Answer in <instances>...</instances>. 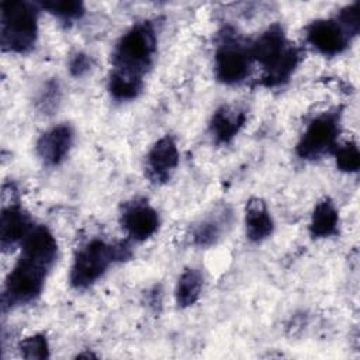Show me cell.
Returning <instances> with one entry per match:
<instances>
[{
    "label": "cell",
    "instance_id": "cell-1",
    "mask_svg": "<svg viewBox=\"0 0 360 360\" xmlns=\"http://www.w3.org/2000/svg\"><path fill=\"white\" fill-rule=\"evenodd\" d=\"M250 58L263 68L262 84L276 87L284 84L301 60L300 49L291 44L284 30L278 24H273L263 31L249 46Z\"/></svg>",
    "mask_w": 360,
    "mask_h": 360
},
{
    "label": "cell",
    "instance_id": "cell-2",
    "mask_svg": "<svg viewBox=\"0 0 360 360\" xmlns=\"http://www.w3.org/2000/svg\"><path fill=\"white\" fill-rule=\"evenodd\" d=\"M55 262L56 259L53 257L22 248L17 263L4 283L1 294L3 308L27 305L38 300L42 294L46 276Z\"/></svg>",
    "mask_w": 360,
    "mask_h": 360
},
{
    "label": "cell",
    "instance_id": "cell-3",
    "mask_svg": "<svg viewBox=\"0 0 360 360\" xmlns=\"http://www.w3.org/2000/svg\"><path fill=\"white\" fill-rule=\"evenodd\" d=\"M156 31L150 21L134 24L117 42L111 72L143 80L156 55Z\"/></svg>",
    "mask_w": 360,
    "mask_h": 360
},
{
    "label": "cell",
    "instance_id": "cell-4",
    "mask_svg": "<svg viewBox=\"0 0 360 360\" xmlns=\"http://www.w3.org/2000/svg\"><path fill=\"white\" fill-rule=\"evenodd\" d=\"M38 38V7L24 0H6L0 4L1 49L13 53L30 52Z\"/></svg>",
    "mask_w": 360,
    "mask_h": 360
},
{
    "label": "cell",
    "instance_id": "cell-5",
    "mask_svg": "<svg viewBox=\"0 0 360 360\" xmlns=\"http://www.w3.org/2000/svg\"><path fill=\"white\" fill-rule=\"evenodd\" d=\"M131 256L129 246L124 242L107 243L101 239H93L83 245L72 263L69 281L76 290H86L93 285L115 263Z\"/></svg>",
    "mask_w": 360,
    "mask_h": 360
},
{
    "label": "cell",
    "instance_id": "cell-6",
    "mask_svg": "<svg viewBox=\"0 0 360 360\" xmlns=\"http://www.w3.org/2000/svg\"><path fill=\"white\" fill-rule=\"evenodd\" d=\"M340 132V111L330 110L321 112L309 121L301 135L295 152L301 159L315 160L333 153Z\"/></svg>",
    "mask_w": 360,
    "mask_h": 360
},
{
    "label": "cell",
    "instance_id": "cell-7",
    "mask_svg": "<svg viewBox=\"0 0 360 360\" xmlns=\"http://www.w3.org/2000/svg\"><path fill=\"white\" fill-rule=\"evenodd\" d=\"M250 52L238 38L228 32L215 52L214 70L215 77L224 84H238L243 82L250 72Z\"/></svg>",
    "mask_w": 360,
    "mask_h": 360
},
{
    "label": "cell",
    "instance_id": "cell-8",
    "mask_svg": "<svg viewBox=\"0 0 360 360\" xmlns=\"http://www.w3.org/2000/svg\"><path fill=\"white\" fill-rule=\"evenodd\" d=\"M308 44L325 56L342 53L353 38L335 18H319L312 21L307 30Z\"/></svg>",
    "mask_w": 360,
    "mask_h": 360
},
{
    "label": "cell",
    "instance_id": "cell-9",
    "mask_svg": "<svg viewBox=\"0 0 360 360\" xmlns=\"http://www.w3.org/2000/svg\"><path fill=\"white\" fill-rule=\"evenodd\" d=\"M121 225L134 240L143 242L156 233L160 225L158 211L145 200H134L121 211Z\"/></svg>",
    "mask_w": 360,
    "mask_h": 360
},
{
    "label": "cell",
    "instance_id": "cell-10",
    "mask_svg": "<svg viewBox=\"0 0 360 360\" xmlns=\"http://www.w3.org/2000/svg\"><path fill=\"white\" fill-rule=\"evenodd\" d=\"M179 149L170 135L158 139L146 155V176L155 184L170 180L179 165Z\"/></svg>",
    "mask_w": 360,
    "mask_h": 360
},
{
    "label": "cell",
    "instance_id": "cell-11",
    "mask_svg": "<svg viewBox=\"0 0 360 360\" xmlns=\"http://www.w3.org/2000/svg\"><path fill=\"white\" fill-rule=\"evenodd\" d=\"M34 229L31 215L17 202H11L3 208L0 215V245L3 250H10Z\"/></svg>",
    "mask_w": 360,
    "mask_h": 360
},
{
    "label": "cell",
    "instance_id": "cell-12",
    "mask_svg": "<svg viewBox=\"0 0 360 360\" xmlns=\"http://www.w3.org/2000/svg\"><path fill=\"white\" fill-rule=\"evenodd\" d=\"M73 143V129L69 124H59L44 132L37 142V153L49 167L60 165Z\"/></svg>",
    "mask_w": 360,
    "mask_h": 360
},
{
    "label": "cell",
    "instance_id": "cell-13",
    "mask_svg": "<svg viewBox=\"0 0 360 360\" xmlns=\"http://www.w3.org/2000/svg\"><path fill=\"white\" fill-rule=\"evenodd\" d=\"M246 111L236 104H224L215 110L210 121V134L215 143H229L243 128Z\"/></svg>",
    "mask_w": 360,
    "mask_h": 360
},
{
    "label": "cell",
    "instance_id": "cell-14",
    "mask_svg": "<svg viewBox=\"0 0 360 360\" xmlns=\"http://www.w3.org/2000/svg\"><path fill=\"white\" fill-rule=\"evenodd\" d=\"M232 224V211L229 207L222 205L215 208L211 214L195 224L191 238L193 243L200 248L215 245Z\"/></svg>",
    "mask_w": 360,
    "mask_h": 360
},
{
    "label": "cell",
    "instance_id": "cell-15",
    "mask_svg": "<svg viewBox=\"0 0 360 360\" xmlns=\"http://www.w3.org/2000/svg\"><path fill=\"white\" fill-rule=\"evenodd\" d=\"M246 236L250 242H262L271 236L274 222L266 202L262 198L253 197L246 202L245 210Z\"/></svg>",
    "mask_w": 360,
    "mask_h": 360
},
{
    "label": "cell",
    "instance_id": "cell-16",
    "mask_svg": "<svg viewBox=\"0 0 360 360\" xmlns=\"http://www.w3.org/2000/svg\"><path fill=\"white\" fill-rule=\"evenodd\" d=\"M339 211L330 198L321 200L311 215L309 233L315 239L330 238L338 233Z\"/></svg>",
    "mask_w": 360,
    "mask_h": 360
},
{
    "label": "cell",
    "instance_id": "cell-17",
    "mask_svg": "<svg viewBox=\"0 0 360 360\" xmlns=\"http://www.w3.org/2000/svg\"><path fill=\"white\" fill-rule=\"evenodd\" d=\"M202 284H204V276L200 269H195V267L186 269L180 274L176 284L174 297H176L177 305L180 308H187L194 305L201 295Z\"/></svg>",
    "mask_w": 360,
    "mask_h": 360
},
{
    "label": "cell",
    "instance_id": "cell-18",
    "mask_svg": "<svg viewBox=\"0 0 360 360\" xmlns=\"http://www.w3.org/2000/svg\"><path fill=\"white\" fill-rule=\"evenodd\" d=\"M143 89V80L120 75L115 72L110 73L108 91L112 98L118 101H128L136 98Z\"/></svg>",
    "mask_w": 360,
    "mask_h": 360
},
{
    "label": "cell",
    "instance_id": "cell-19",
    "mask_svg": "<svg viewBox=\"0 0 360 360\" xmlns=\"http://www.w3.org/2000/svg\"><path fill=\"white\" fill-rule=\"evenodd\" d=\"M39 6L63 21H75L83 17L86 8L83 1L79 0H45L41 1Z\"/></svg>",
    "mask_w": 360,
    "mask_h": 360
},
{
    "label": "cell",
    "instance_id": "cell-20",
    "mask_svg": "<svg viewBox=\"0 0 360 360\" xmlns=\"http://www.w3.org/2000/svg\"><path fill=\"white\" fill-rule=\"evenodd\" d=\"M336 166L339 170L346 173H356L360 167V152L356 142H346L338 145L333 150Z\"/></svg>",
    "mask_w": 360,
    "mask_h": 360
},
{
    "label": "cell",
    "instance_id": "cell-21",
    "mask_svg": "<svg viewBox=\"0 0 360 360\" xmlns=\"http://www.w3.org/2000/svg\"><path fill=\"white\" fill-rule=\"evenodd\" d=\"M20 353L24 359L44 360L49 357V343L45 335L35 333L22 339L18 345Z\"/></svg>",
    "mask_w": 360,
    "mask_h": 360
},
{
    "label": "cell",
    "instance_id": "cell-22",
    "mask_svg": "<svg viewBox=\"0 0 360 360\" xmlns=\"http://www.w3.org/2000/svg\"><path fill=\"white\" fill-rule=\"evenodd\" d=\"M336 20L343 25V28L352 35L356 37L360 31V18H359V3H352L343 7Z\"/></svg>",
    "mask_w": 360,
    "mask_h": 360
},
{
    "label": "cell",
    "instance_id": "cell-23",
    "mask_svg": "<svg viewBox=\"0 0 360 360\" xmlns=\"http://www.w3.org/2000/svg\"><path fill=\"white\" fill-rule=\"evenodd\" d=\"M91 69V58L84 52H76L69 60V72L75 77H82Z\"/></svg>",
    "mask_w": 360,
    "mask_h": 360
},
{
    "label": "cell",
    "instance_id": "cell-24",
    "mask_svg": "<svg viewBox=\"0 0 360 360\" xmlns=\"http://www.w3.org/2000/svg\"><path fill=\"white\" fill-rule=\"evenodd\" d=\"M58 100H59V87H58V83L49 82V83L46 84L45 90L42 91L41 98H39V103L42 104L44 111L52 110V108L56 105Z\"/></svg>",
    "mask_w": 360,
    "mask_h": 360
}]
</instances>
